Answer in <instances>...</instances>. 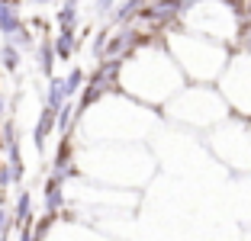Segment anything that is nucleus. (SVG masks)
<instances>
[{
	"label": "nucleus",
	"instance_id": "1",
	"mask_svg": "<svg viewBox=\"0 0 251 241\" xmlns=\"http://www.w3.org/2000/svg\"><path fill=\"white\" fill-rule=\"evenodd\" d=\"M161 110L132 100L123 90L100 96L77 116V142H148L161 129Z\"/></svg>",
	"mask_w": 251,
	"mask_h": 241
},
{
	"label": "nucleus",
	"instance_id": "2",
	"mask_svg": "<svg viewBox=\"0 0 251 241\" xmlns=\"http://www.w3.org/2000/svg\"><path fill=\"white\" fill-rule=\"evenodd\" d=\"M74 168L77 177L106 187L145 190V183L158 170V158L145 142H77Z\"/></svg>",
	"mask_w": 251,
	"mask_h": 241
},
{
	"label": "nucleus",
	"instance_id": "3",
	"mask_svg": "<svg viewBox=\"0 0 251 241\" xmlns=\"http://www.w3.org/2000/svg\"><path fill=\"white\" fill-rule=\"evenodd\" d=\"M184 84L187 77L180 74L177 61L168 51L161 36L145 39L116 68V90L129 94L132 100L145 103V106H155V110H161Z\"/></svg>",
	"mask_w": 251,
	"mask_h": 241
},
{
	"label": "nucleus",
	"instance_id": "4",
	"mask_svg": "<svg viewBox=\"0 0 251 241\" xmlns=\"http://www.w3.org/2000/svg\"><path fill=\"white\" fill-rule=\"evenodd\" d=\"M161 39L168 45V51L174 55L180 74L190 84H216L219 74L226 71V65H229V55H232L229 45L213 42V39L200 36V32L171 26V29H164Z\"/></svg>",
	"mask_w": 251,
	"mask_h": 241
},
{
	"label": "nucleus",
	"instance_id": "5",
	"mask_svg": "<svg viewBox=\"0 0 251 241\" xmlns=\"http://www.w3.org/2000/svg\"><path fill=\"white\" fill-rule=\"evenodd\" d=\"M226 116H229V106H226V100H222L216 84H190L187 80L184 87L161 106L164 122L177 125V129H187V132H197V135L213 129Z\"/></svg>",
	"mask_w": 251,
	"mask_h": 241
},
{
	"label": "nucleus",
	"instance_id": "6",
	"mask_svg": "<svg viewBox=\"0 0 251 241\" xmlns=\"http://www.w3.org/2000/svg\"><path fill=\"white\" fill-rule=\"evenodd\" d=\"M180 29H190V32H200V36L213 39V42H222L235 48L238 45V36L245 29V20H242V10L238 3H226V0H200L197 7L184 10L177 16Z\"/></svg>",
	"mask_w": 251,
	"mask_h": 241
},
{
	"label": "nucleus",
	"instance_id": "7",
	"mask_svg": "<svg viewBox=\"0 0 251 241\" xmlns=\"http://www.w3.org/2000/svg\"><path fill=\"white\" fill-rule=\"evenodd\" d=\"M203 145L222 168H229L235 177L251 174V119L229 113L222 122H216L213 129L203 132Z\"/></svg>",
	"mask_w": 251,
	"mask_h": 241
},
{
	"label": "nucleus",
	"instance_id": "8",
	"mask_svg": "<svg viewBox=\"0 0 251 241\" xmlns=\"http://www.w3.org/2000/svg\"><path fill=\"white\" fill-rule=\"evenodd\" d=\"M216 87H219V94H222V100H226L232 116L251 119V55L248 51L232 48L229 65L219 74Z\"/></svg>",
	"mask_w": 251,
	"mask_h": 241
},
{
	"label": "nucleus",
	"instance_id": "9",
	"mask_svg": "<svg viewBox=\"0 0 251 241\" xmlns=\"http://www.w3.org/2000/svg\"><path fill=\"white\" fill-rule=\"evenodd\" d=\"M45 241H116V238L103 235L97 225L77 219V216H68V209H65L58 219H55V225L49 228Z\"/></svg>",
	"mask_w": 251,
	"mask_h": 241
},
{
	"label": "nucleus",
	"instance_id": "10",
	"mask_svg": "<svg viewBox=\"0 0 251 241\" xmlns=\"http://www.w3.org/2000/svg\"><path fill=\"white\" fill-rule=\"evenodd\" d=\"M116 68L119 65H113V61H97V71L87 74L84 90H81V96H77V106H81V110L116 90Z\"/></svg>",
	"mask_w": 251,
	"mask_h": 241
},
{
	"label": "nucleus",
	"instance_id": "11",
	"mask_svg": "<svg viewBox=\"0 0 251 241\" xmlns=\"http://www.w3.org/2000/svg\"><path fill=\"white\" fill-rule=\"evenodd\" d=\"M68 209V190H65V180L49 174V180L42 183V212L45 216H61Z\"/></svg>",
	"mask_w": 251,
	"mask_h": 241
},
{
	"label": "nucleus",
	"instance_id": "12",
	"mask_svg": "<svg viewBox=\"0 0 251 241\" xmlns=\"http://www.w3.org/2000/svg\"><path fill=\"white\" fill-rule=\"evenodd\" d=\"M20 29H26L20 3L16 0H0V39H13Z\"/></svg>",
	"mask_w": 251,
	"mask_h": 241
},
{
	"label": "nucleus",
	"instance_id": "13",
	"mask_svg": "<svg viewBox=\"0 0 251 241\" xmlns=\"http://www.w3.org/2000/svg\"><path fill=\"white\" fill-rule=\"evenodd\" d=\"M148 7V0H119L116 10H113V23L116 26H123V23H132L135 16H142Z\"/></svg>",
	"mask_w": 251,
	"mask_h": 241
},
{
	"label": "nucleus",
	"instance_id": "14",
	"mask_svg": "<svg viewBox=\"0 0 251 241\" xmlns=\"http://www.w3.org/2000/svg\"><path fill=\"white\" fill-rule=\"evenodd\" d=\"M52 48H55V58H58V61H71L74 51H77V32L61 29L58 36L52 39Z\"/></svg>",
	"mask_w": 251,
	"mask_h": 241
},
{
	"label": "nucleus",
	"instance_id": "15",
	"mask_svg": "<svg viewBox=\"0 0 251 241\" xmlns=\"http://www.w3.org/2000/svg\"><path fill=\"white\" fill-rule=\"evenodd\" d=\"M0 68L7 74H16L23 68V48H16L7 39H0Z\"/></svg>",
	"mask_w": 251,
	"mask_h": 241
},
{
	"label": "nucleus",
	"instance_id": "16",
	"mask_svg": "<svg viewBox=\"0 0 251 241\" xmlns=\"http://www.w3.org/2000/svg\"><path fill=\"white\" fill-rule=\"evenodd\" d=\"M238 219L251 228V174L238 177Z\"/></svg>",
	"mask_w": 251,
	"mask_h": 241
},
{
	"label": "nucleus",
	"instance_id": "17",
	"mask_svg": "<svg viewBox=\"0 0 251 241\" xmlns=\"http://www.w3.org/2000/svg\"><path fill=\"white\" fill-rule=\"evenodd\" d=\"M77 16H81V7H77V0H65L58 7V13H55V23H58L61 29L74 32L77 29Z\"/></svg>",
	"mask_w": 251,
	"mask_h": 241
},
{
	"label": "nucleus",
	"instance_id": "18",
	"mask_svg": "<svg viewBox=\"0 0 251 241\" xmlns=\"http://www.w3.org/2000/svg\"><path fill=\"white\" fill-rule=\"evenodd\" d=\"M84 80H87V74H84V68H71V71L61 77V90H65L68 100H77L84 90Z\"/></svg>",
	"mask_w": 251,
	"mask_h": 241
},
{
	"label": "nucleus",
	"instance_id": "19",
	"mask_svg": "<svg viewBox=\"0 0 251 241\" xmlns=\"http://www.w3.org/2000/svg\"><path fill=\"white\" fill-rule=\"evenodd\" d=\"M55 48L49 39H39V71H42V77H52L55 74Z\"/></svg>",
	"mask_w": 251,
	"mask_h": 241
},
{
	"label": "nucleus",
	"instance_id": "20",
	"mask_svg": "<svg viewBox=\"0 0 251 241\" xmlns=\"http://www.w3.org/2000/svg\"><path fill=\"white\" fill-rule=\"evenodd\" d=\"M116 3H119V0H94V13L97 16H106V13L116 10Z\"/></svg>",
	"mask_w": 251,
	"mask_h": 241
},
{
	"label": "nucleus",
	"instance_id": "21",
	"mask_svg": "<svg viewBox=\"0 0 251 241\" xmlns=\"http://www.w3.org/2000/svg\"><path fill=\"white\" fill-rule=\"evenodd\" d=\"M235 48H242V51H248V55H251V26H245V29H242V36H238V45H235Z\"/></svg>",
	"mask_w": 251,
	"mask_h": 241
},
{
	"label": "nucleus",
	"instance_id": "22",
	"mask_svg": "<svg viewBox=\"0 0 251 241\" xmlns=\"http://www.w3.org/2000/svg\"><path fill=\"white\" fill-rule=\"evenodd\" d=\"M238 10H242L245 26H251V0H242V3H238Z\"/></svg>",
	"mask_w": 251,
	"mask_h": 241
},
{
	"label": "nucleus",
	"instance_id": "23",
	"mask_svg": "<svg viewBox=\"0 0 251 241\" xmlns=\"http://www.w3.org/2000/svg\"><path fill=\"white\" fill-rule=\"evenodd\" d=\"M13 235H16V232H10V235H0V241H13Z\"/></svg>",
	"mask_w": 251,
	"mask_h": 241
},
{
	"label": "nucleus",
	"instance_id": "24",
	"mask_svg": "<svg viewBox=\"0 0 251 241\" xmlns=\"http://www.w3.org/2000/svg\"><path fill=\"white\" fill-rule=\"evenodd\" d=\"M245 241H251V228H248V232H245Z\"/></svg>",
	"mask_w": 251,
	"mask_h": 241
}]
</instances>
